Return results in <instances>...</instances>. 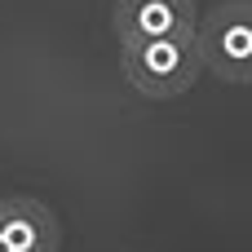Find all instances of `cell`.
<instances>
[{
    "mask_svg": "<svg viewBox=\"0 0 252 252\" xmlns=\"http://www.w3.org/2000/svg\"><path fill=\"white\" fill-rule=\"evenodd\" d=\"M120 71L142 97H182L199 75L204 58L195 35H155V40H128L120 44Z\"/></svg>",
    "mask_w": 252,
    "mask_h": 252,
    "instance_id": "1",
    "label": "cell"
},
{
    "mask_svg": "<svg viewBox=\"0 0 252 252\" xmlns=\"http://www.w3.org/2000/svg\"><path fill=\"white\" fill-rule=\"evenodd\" d=\"M204 71L226 84H252V0H226L195 22Z\"/></svg>",
    "mask_w": 252,
    "mask_h": 252,
    "instance_id": "2",
    "label": "cell"
},
{
    "mask_svg": "<svg viewBox=\"0 0 252 252\" xmlns=\"http://www.w3.org/2000/svg\"><path fill=\"white\" fill-rule=\"evenodd\" d=\"M195 0H115V35L155 40V35H195Z\"/></svg>",
    "mask_w": 252,
    "mask_h": 252,
    "instance_id": "3",
    "label": "cell"
},
{
    "mask_svg": "<svg viewBox=\"0 0 252 252\" xmlns=\"http://www.w3.org/2000/svg\"><path fill=\"white\" fill-rule=\"evenodd\" d=\"M58 217L27 195L0 199V252H58Z\"/></svg>",
    "mask_w": 252,
    "mask_h": 252,
    "instance_id": "4",
    "label": "cell"
}]
</instances>
